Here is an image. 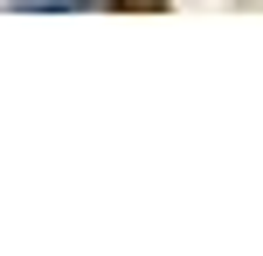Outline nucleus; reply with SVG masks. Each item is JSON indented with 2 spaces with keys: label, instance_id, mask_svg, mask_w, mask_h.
Segmentation results:
<instances>
[{
  "label": "nucleus",
  "instance_id": "nucleus-1",
  "mask_svg": "<svg viewBox=\"0 0 263 256\" xmlns=\"http://www.w3.org/2000/svg\"><path fill=\"white\" fill-rule=\"evenodd\" d=\"M111 7H118V14H159L166 0H111Z\"/></svg>",
  "mask_w": 263,
  "mask_h": 256
},
{
  "label": "nucleus",
  "instance_id": "nucleus-2",
  "mask_svg": "<svg viewBox=\"0 0 263 256\" xmlns=\"http://www.w3.org/2000/svg\"><path fill=\"white\" fill-rule=\"evenodd\" d=\"M21 7H69V0H21Z\"/></svg>",
  "mask_w": 263,
  "mask_h": 256
}]
</instances>
